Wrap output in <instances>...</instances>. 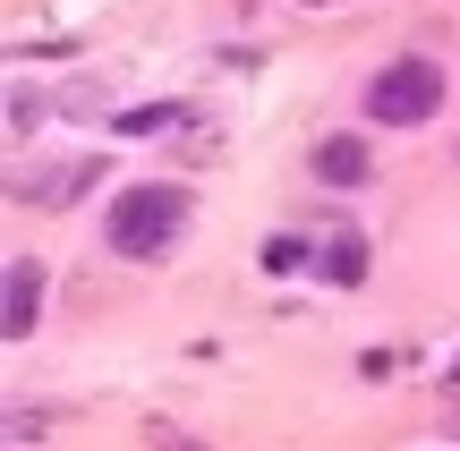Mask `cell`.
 <instances>
[{
	"label": "cell",
	"mask_w": 460,
	"mask_h": 451,
	"mask_svg": "<svg viewBox=\"0 0 460 451\" xmlns=\"http://www.w3.org/2000/svg\"><path fill=\"white\" fill-rule=\"evenodd\" d=\"M435 111H444V60H427V51H401L367 77V119L376 128H418Z\"/></svg>",
	"instance_id": "cell-2"
},
{
	"label": "cell",
	"mask_w": 460,
	"mask_h": 451,
	"mask_svg": "<svg viewBox=\"0 0 460 451\" xmlns=\"http://www.w3.org/2000/svg\"><path fill=\"white\" fill-rule=\"evenodd\" d=\"M34 316H43V265L17 256V265H9V316H0V324H9V341H26Z\"/></svg>",
	"instance_id": "cell-5"
},
{
	"label": "cell",
	"mask_w": 460,
	"mask_h": 451,
	"mask_svg": "<svg viewBox=\"0 0 460 451\" xmlns=\"http://www.w3.org/2000/svg\"><path fill=\"white\" fill-rule=\"evenodd\" d=\"M188 213H197V196H188V187H171V179L119 187V196H111V247H119V256H137V265H154V256L180 247Z\"/></svg>",
	"instance_id": "cell-1"
},
{
	"label": "cell",
	"mask_w": 460,
	"mask_h": 451,
	"mask_svg": "<svg viewBox=\"0 0 460 451\" xmlns=\"http://www.w3.org/2000/svg\"><path fill=\"white\" fill-rule=\"evenodd\" d=\"M85 179H94V162L60 170V179H26V187H17V196H26V204H77V196H85Z\"/></svg>",
	"instance_id": "cell-6"
},
{
	"label": "cell",
	"mask_w": 460,
	"mask_h": 451,
	"mask_svg": "<svg viewBox=\"0 0 460 451\" xmlns=\"http://www.w3.org/2000/svg\"><path fill=\"white\" fill-rule=\"evenodd\" d=\"M188 102H146V111H119V136H154V128H180Z\"/></svg>",
	"instance_id": "cell-7"
},
{
	"label": "cell",
	"mask_w": 460,
	"mask_h": 451,
	"mask_svg": "<svg viewBox=\"0 0 460 451\" xmlns=\"http://www.w3.org/2000/svg\"><path fill=\"white\" fill-rule=\"evenodd\" d=\"M264 265H273V273H298V265H315V256H307V239H273Z\"/></svg>",
	"instance_id": "cell-8"
},
{
	"label": "cell",
	"mask_w": 460,
	"mask_h": 451,
	"mask_svg": "<svg viewBox=\"0 0 460 451\" xmlns=\"http://www.w3.org/2000/svg\"><path fill=\"white\" fill-rule=\"evenodd\" d=\"M315 273H324L332 290H358V282H367V239H358V230L315 239Z\"/></svg>",
	"instance_id": "cell-4"
},
{
	"label": "cell",
	"mask_w": 460,
	"mask_h": 451,
	"mask_svg": "<svg viewBox=\"0 0 460 451\" xmlns=\"http://www.w3.org/2000/svg\"><path fill=\"white\" fill-rule=\"evenodd\" d=\"M452 384H460V358H452Z\"/></svg>",
	"instance_id": "cell-9"
},
{
	"label": "cell",
	"mask_w": 460,
	"mask_h": 451,
	"mask_svg": "<svg viewBox=\"0 0 460 451\" xmlns=\"http://www.w3.org/2000/svg\"><path fill=\"white\" fill-rule=\"evenodd\" d=\"M367 170H376V162H367V136H324V145H315V179H324V187H367Z\"/></svg>",
	"instance_id": "cell-3"
}]
</instances>
